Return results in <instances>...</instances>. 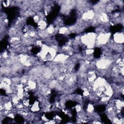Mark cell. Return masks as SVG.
<instances>
[{
	"label": "cell",
	"mask_w": 124,
	"mask_h": 124,
	"mask_svg": "<svg viewBox=\"0 0 124 124\" xmlns=\"http://www.w3.org/2000/svg\"><path fill=\"white\" fill-rule=\"evenodd\" d=\"M113 42L116 44L121 45L124 41V34L122 32H117L113 35Z\"/></svg>",
	"instance_id": "obj_1"
}]
</instances>
